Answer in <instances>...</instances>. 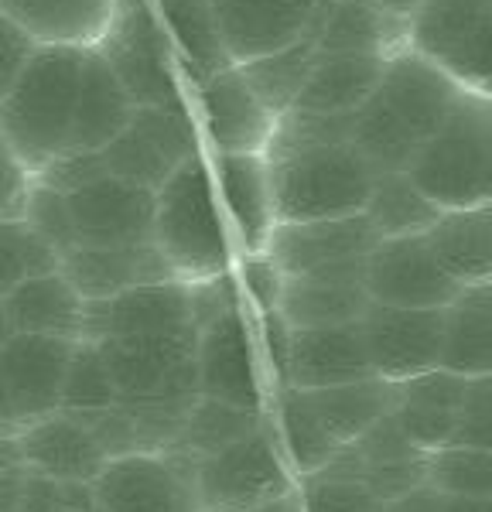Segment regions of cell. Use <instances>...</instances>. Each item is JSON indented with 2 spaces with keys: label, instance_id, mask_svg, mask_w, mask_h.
I'll return each mask as SVG.
<instances>
[{
  "label": "cell",
  "instance_id": "obj_51",
  "mask_svg": "<svg viewBox=\"0 0 492 512\" xmlns=\"http://www.w3.org/2000/svg\"><path fill=\"white\" fill-rule=\"evenodd\" d=\"M380 512H441V495L431 492L428 485H421V489L400 495V499L383 502Z\"/></svg>",
  "mask_w": 492,
  "mask_h": 512
},
{
  "label": "cell",
  "instance_id": "obj_4",
  "mask_svg": "<svg viewBox=\"0 0 492 512\" xmlns=\"http://www.w3.org/2000/svg\"><path fill=\"white\" fill-rule=\"evenodd\" d=\"M82 59L86 48L38 45L11 93L0 99V140L11 147L31 178L65 158L82 82Z\"/></svg>",
  "mask_w": 492,
  "mask_h": 512
},
{
  "label": "cell",
  "instance_id": "obj_37",
  "mask_svg": "<svg viewBox=\"0 0 492 512\" xmlns=\"http://www.w3.org/2000/svg\"><path fill=\"white\" fill-rule=\"evenodd\" d=\"M113 410H117V390L106 376L100 352L93 349V342H79L72 352L69 373H65L59 414L79 420L96 437L113 417Z\"/></svg>",
  "mask_w": 492,
  "mask_h": 512
},
{
  "label": "cell",
  "instance_id": "obj_18",
  "mask_svg": "<svg viewBox=\"0 0 492 512\" xmlns=\"http://www.w3.org/2000/svg\"><path fill=\"white\" fill-rule=\"evenodd\" d=\"M376 246L373 226L363 216L318 219V222H277L267 239V256L281 277H305L318 270L363 263Z\"/></svg>",
  "mask_w": 492,
  "mask_h": 512
},
{
  "label": "cell",
  "instance_id": "obj_29",
  "mask_svg": "<svg viewBox=\"0 0 492 512\" xmlns=\"http://www.w3.org/2000/svg\"><path fill=\"white\" fill-rule=\"evenodd\" d=\"M130 113H134V103H130V96L123 93V86L110 72V65L100 59L96 48H86L76 113H72L69 144H65V158H72V154L103 151V147L127 127Z\"/></svg>",
  "mask_w": 492,
  "mask_h": 512
},
{
  "label": "cell",
  "instance_id": "obj_22",
  "mask_svg": "<svg viewBox=\"0 0 492 512\" xmlns=\"http://www.w3.org/2000/svg\"><path fill=\"white\" fill-rule=\"evenodd\" d=\"M366 260L346 267L318 270L305 277H284L277 311L291 328H322V325H352L366 315Z\"/></svg>",
  "mask_w": 492,
  "mask_h": 512
},
{
  "label": "cell",
  "instance_id": "obj_54",
  "mask_svg": "<svg viewBox=\"0 0 492 512\" xmlns=\"http://www.w3.org/2000/svg\"><path fill=\"white\" fill-rule=\"evenodd\" d=\"M246 512H301V502H298V492H287V495H277V499L264 502V506H253Z\"/></svg>",
  "mask_w": 492,
  "mask_h": 512
},
{
  "label": "cell",
  "instance_id": "obj_41",
  "mask_svg": "<svg viewBox=\"0 0 492 512\" xmlns=\"http://www.w3.org/2000/svg\"><path fill=\"white\" fill-rule=\"evenodd\" d=\"M294 492H298L301 512H380L383 506L366 485L325 472L298 478Z\"/></svg>",
  "mask_w": 492,
  "mask_h": 512
},
{
  "label": "cell",
  "instance_id": "obj_11",
  "mask_svg": "<svg viewBox=\"0 0 492 512\" xmlns=\"http://www.w3.org/2000/svg\"><path fill=\"white\" fill-rule=\"evenodd\" d=\"M458 291L462 287L438 267L424 233L376 239L366 256V294L373 304L431 311L451 304Z\"/></svg>",
  "mask_w": 492,
  "mask_h": 512
},
{
  "label": "cell",
  "instance_id": "obj_33",
  "mask_svg": "<svg viewBox=\"0 0 492 512\" xmlns=\"http://www.w3.org/2000/svg\"><path fill=\"white\" fill-rule=\"evenodd\" d=\"M311 410L322 420L339 448H346L349 441H356L359 434H366L376 420L390 417L393 403V383L380 376H366L356 383L328 386V390H305Z\"/></svg>",
  "mask_w": 492,
  "mask_h": 512
},
{
  "label": "cell",
  "instance_id": "obj_16",
  "mask_svg": "<svg viewBox=\"0 0 492 512\" xmlns=\"http://www.w3.org/2000/svg\"><path fill=\"white\" fill-rule=\"evenodd\" d=\"M76 345L79 342L48 335H11L0 345V379L18 427H28L59 410Z\"/></svg>",
  "mask_w": 492,
  "mask_h": 512
},
{
  "label": "cell",
  "instance_id": "obj_19",
  "mask_svg": "<svg viewBox=\"0 0 492 512\" xmlns=\"http://www.w3.org/2000/svg\"><path fill=\"white\" fill-rule=\"evenodd\" d=\"M212 181L223 198V216L229 226L236 256H253L267 250V239L277 226L274 192L264 154H205Z\"/></svg>",
  "mask_w": 492,
  "mask_h": 512
},
{
  "label": "cell",
  "instance_id": "obj_55",
  "mask_svg": "<svg viewBox=\"0 0 492 512\" xmlns=\"http://www.w3.org/2000/svg\"><path fill=\"white\" fill-rule=\"evenodd\" d=\"M18 424H14V414H11V400H7V390H4V379H0V434H14Z\"/></svg>",
  "mask_w": 492,
  "mask_h": 512
},
{
  "label": "cell",
  "instance_id": "obj_36",
  "mask_svg": "<svg viewBox=\"0 0 492 512\" xmlns=\"http://www.w3.org/2000/svg\"><path fill=\"white\" fill-rule=\"evenodd\" d=\"M315 59H318V45L308 35H301L294 45L277 48V52H270V55H260V59L236 65V69L243 72L246 86L264 103V110L270 117L281 120L294 106V99H298Z\"/></svg>",
  "mask_w": 492,
  "mask_h": 512
},
{
  "label": "cell",
  "instance_id": "obj_31",
  "mask_svg": "<svg viewBox=\"0 0 492 512\" xmlns=\"http://www.w3.org/2000/svg\"><path fill=\"white\" fill-rule=\"evenodd\" d=\"M441 369L492 376V284L462 287L441 311Z\"/></svg>",
  "mask_w": 492,
  "mask_h": 512
},
{
  "label": "cell",
  "instance_id": "obj_7",
  "mask_svg": "<svg viewBox=\"0 0 492 512\" xmlns=\"http://www.w3.org/2000/svg\"><path fill=\"white\" fill-rule=\"evenodd\" d=\"M407 52L465 93L492 96V0H424L407 21Z\"/></svg>",
  "mask_w": 492,
  "mask_h": 512
},
{
  "label": "cell",
  "instance_id": "obj_20",
  "mask_svg": "<svg viewBox=\"0 0 492 512\" xmlns=\"http://www.w3.org/2000/svg\"><path fill=\"white\" fill-rule=\"evenodd\" d=\"M318 0H209L226 59L246 65L294 45L308 31Z\"/></svg>",
  "mask_w": 492,
  "mask_h": 512
},
{
  "label": "cell",
  "instance_id": "obj_17",
  "mask_svg": "<svg viewBox=\"0 0 492 512\" xmlns=\"http://www.w3.org/2000/svg\"><path fill=\"white\" fill-rule=\"evenodd\" d=\"M424 461H428V454L414 448L390 417H383L366 434L335 451V458L318 472L352 478V482L366 485L380 502H393L400 495L421 489Z\"/></svg>",
  "mask_w": 492,
  "mask_h": 512
},
{
  "label": "cell",
  "instance_id": "obj_38",
  "mask_svg": "<svg viewBox=\"0 0 492 512\" xmlns=\"http://www.w3.org/2000/svg\"><path fill=\"white\" fill-rule=\"evenodd\" d=\"M438 216L441 209H434L428 198L410 185L407 175H376L363 209V219L373 226L376 239L421 236Z\"/></svg>",
  "mask_w": 492,
  "mask_h": 512
},
{
  "label": "cell",
  "instance_id": "obj_9",
  "mask_svg": "<svg viewBox=\"0 0 492 512\" xmlns=\"http://www.w3.org/2000/svg\"><path fill=\"white\" fill-rule=\"evenodd\" d=\"M192 492L199 512H246L294 492V475L270 414L253 434L202 458L192 468Z\"/></svg>",
  "mask_w": 492,
  "mask_h": 512
},
{
  "label": "cell",
  "instance_id": "obj_25",
  "mask_svg": "<svg viewBox=\"0 0 492 512\" xmlns=\"http://www.w3.org/2000/svg\"><path fill=\"white\" fill-rule=\"evenodd\" d=\"M305 35L318 52L390 55L407 48V21L380 11L373 0H318Z\"/></svg>",
  "mask_w": 492,
  "mask_h": 512
},
{
  "label": "cell",
  "instance_id": "obj_15",
  "mask_svg": "<svg viewBox=\"0 0 492 512\" xmlns=\"http://www.w3.org/2000/svg\"><path fill=\"white\" fill-rule=\"evenodd\" d=\"M441 311H410L369 304L359 318L363 342L373 376L387 383H404L410 376H421L441 366Z\"/></svg>",
  "mask_w": 492,
  "mask_h": 512
},
{
  "label": "cell",
  "instance_id": "obj_2",
  "mask_svg": "<svg viewBox=\"0 0 492 512\" xmlns=\"http://www.w3.org/2000/svg\"><path fill=\"white\" fill-rule=\"evenodd\" d=\"M462 93L445 72L404 48L387 59L376 93L349 113V144L363 154L373 175H404Z\"/></svg>",
  "mask_w": 492,
  "mask_h": 512
},
{
  "label": "cell",
  "instance_id": "obj_56",
  "mask_svg": "<svg viewBox=\"0 0 492 512\" xmlns=\"http://www.w3.org/2000/svg\"><path fill=\"white\" fill-rule=\"evenodd\" d=\"M14 335V328H11V321H7V315H4V308H0V345L7 342V338Z\"/></svg>",
  "mask_w": 492,
  "mask_h": 512
},
{
  "label": "cell",
  "instance_id": "obj_28",
  "mask_svg": "<svg viewBox=\"0 0 492 512\" xmlns=\"http://www.w3.org/2000/svg\"><path fill=\"white\" fill-rule=\"evenodd\" d=\"M383 69H387L383 55L318 52L291 110L322 113V117H349L376 93Z\"/></svg>",
  "mask_w": 492,
  "mask_h": 512
},
{
  "label": "cell",
  "instance_id": "obj_43",
  "mask_svg": "<svg viewBox=\"0 0 492 512\" xmlns=\"http://www.w3.org/2000/svg\"><path fill=\"white\" fill-rule=\"evenodd\" d=\"M448 444L492 451V376L469 379V390H465V400L458 407V420Z\"/></svg>",
  "mask_w": 492,
  "mask_h": 512
},
{
  "label": "cell",
  "instance_id": "obj_30",
  "mask_svg": "<svg viewBox=\"0 0 492 512\" xmlns=\"http://www.w3.org/2000/svg\"><path fill=\"white\" fill-rule=\"evenodd\" d=\"M0 308L14 335H48L65 342L86 338V301L59 270L24 280L0 301Z\"/></svg>",
  "mask_w": 492,
  "mask_h": 512
},
{
  "label": "cell",
  "instance_id": "obj_42",
  "mask_svg": "<svg viewBox=\"0 0 492 512\" xmlns=\"http://www.w3.org/2000/svg\"><path fill=\"white\" fill-rule=\"evenodd\" d=\"M21 222H28V229L38 239H45L59 260L69 250H76V239H72V222H69V209H65V195L55 192V188L41 185V181H31L28 188V202H24V216Z\"/></svg>",
  "mask_w": 492,
  "mask_h": 512
},
{
  "label": "cell",
  "instance_id": "obj_3",
  "mask_svg": "<svg viewBox=\"0 0 492 512\" xmlns=\"http://www.w3.org/2000/svg\"><path fill=\"white\" fill-rule=\"evenodd\" d=\"M151 246L178 284H195L233 270V239L205 151L188 158L154 192Z\"/></svg>",
  "mask_w": 492,
  "mask_h": 512
},
{
  "label": "cell",
  "instance_id": "obj_12",
  "mask_svg": "<svg viewBox=\"0 0 492 512\" xmlns=\"http://www.w3.org/2000/svg\"><path fill=\"white\" fill-rule=\"evenodd\" d=\"M199 110V137L205 154H264L274 134V117L246 86L236 65L212 72L192 89Z\"/></svg>",
  "mask_w": 492,
  "mask_h": 512
},
{
  "label": "cell",
  "instance_id": "obj_23",
  "mask_svg": "<svg viewBox=\"0 0 492 512\" xmlns=\"http://www.w3.org/2000/svg\"><path fill=\"white\" fill-rule=\"evenodd\" d=\"M18 454L24 475L55 478V482H93L103 472L106 451L79 420L48 414L28 427H18Z\"/></svg>",
  "mask_w": 492,
  "mask_h": 512
},
{
  "label": "cell",
  "instance_id": "obj_53",
  "mask_svg": "<svg viewBox=\"0 0 492 512\" xmlns=\"http://www.w3.org/2000/svg\"><path fill=\"white\" fill-rule=\"evenodd\" d=\"M380 11H387L393 14V18H400V21H410V14L417 11V7L424 4V0H373Z\"/></svg>",
  "mask_w": 492,
  "mask_h": 512
},
{
  "label": "cell",
  "instance_id": "obj_27",
  "mask_svg": "<svg viewBox=\"0 0 492 512\" xmlns=\"http://www.w3.org/2000/svg\"><path fill=\"white\" fill-rule=\"evenodd\" d=\"M117 0H0V14L48 48H96Z\"/></svg>",
  "mask_w": 492,
  "mask_h": 512
},
{
  "label": "cell",
  "instance_id": "obj_13",
  "mask_svg": "<svg viewBox=\"0 0 492 512\" xmlns=\"http://www.w3.org/2000/svg\"><path fill=\"white\" fill-rule=\"evenodd\" d=\"M93 512H199L192 475L164 454H120L89 482Z\"/></svg>",
  "mask_w": 492,
  "mask_h": 512
},
{
  "label": "cell",
  "instance_id": "obj_39",
  "mask_svg": "<svg viewBox=\"0 0 492 512\" xmlns=\"http://www.w3.org/2000/svg\"><path fill=\"white\" fill-rule=\"evenodd\" d=\"M424 485L438 495H492V451L445 444L424 461Z\"/></svg>",
  "mask_w": 492,
  "mask_h": 512
},
{
  "label": "cell",
  "instance_id": "obj_5",
  "mask_svg": "<svg viewBox=\"0 0 492 512\" xmlns=\"http://www.w3.org/2000/svg\"><path fill=\"white\" fill-rule=\"evenodd\" d=\"M404 175L441 212L492 205V96H458Z\"/></svg>",
  "mask_w": 492,
  "mask_h": 512
},
{
  "label": "cell",
  "instance_id": "obj_46",
  "mask_svg": "<svg viewBox=\"0 0 492 512\" xmlns=\"http://www.w3.org/2000/svg\"><path fill=\"white\" fill-rule=\"evenodd\" d=\"M185 287H188V308H192L195 328L209 325V321L223 318L229 311L246 308L243 287L233 270H226V274H219V277H209V280H195V284H185Z\"/></svg>",
  "mask_w": 492,
  "mask_h": 512
},
{
  "label": "cell",
  "instance_id": "obj_40",
  "mask_svg": "<svg viewBox=\"0 0 492 512\" xmlns=\"http://www.w3.org/2000/svg\"><path fill=\"white\" fill-rule=\"evenodd\" d=\"M59 270V253L28 229V222H0V301L18 284Z\"/></svg>",
  "mask_w": 492,
  "mask_h": 512
},
{
  "label": "cell",
  "instance_id": "obj_1",
  "mask_svg": "<svg viewBox=\"0 0 492 512\" xmlns=\"http://www.w3.org/2000/svg\"><path fill=\"white\" fill-rule=\"evenodd\" d=\"M264 158L277 222L363 216L376 175L349 144V117L287 110Z\"/></svg>",
  "mask_w": 492,
  "mask_h": 512
},
{
  "label": "cell",
  "instance_id": "obj_8",
  "mask_svg": "<svg viewBox=\"0 0 492 512\" xmlns=\"http://www.w3.org/2000/svg\"><path fill=\"white\" fill-rule=\"evenodd\" d=\"M195 154H202V137L192 106H134L127 127L93 158L100 175L158 192Z\"/></svg>",
  "mask_w": 492,
  "mask_h": 512
},
{
  "label": "cell",
  "instance_id": "obj_24",
  "mask_svg": "<svg viewBox=\"0 0 492 512\" xmlns=\"http://www.w3.org/2000/svg\"><path fill=\"white\" fill-rule=\"evenodd\" d=\"M465 390H469V379L448 373L441 366L421 376H410L404 383H393L390 420L414 448L431 454L451 441Z\"/></svg>",
  "mask_w": 492,
  "mask_h": 512
},
{
  "label": "cell",
  "instance_id": "obj_34",
  "mask_svg": "<svg viewBox=\"0 0 492 512\" xmlns=\"http://www.w3.org/2000/svg\"><path fill=\"white\" fill-rule=\"evenodd\" d=\"M267 414L274 420L277 441H281L284 461H287V468H291L294 482L305 475H315L318 468H325L328 461L335 458L339 444L328 437L322 420L315 417L305 390H294V386L277 390L270 396Z\"/></svg>",
  "mask_w": 492,
  "mask_h": 512
},
{
  "label": "cell",
  "instance_id": "obj_32",
  "mask_svg": "<svg viewBox=\"0 0 492 512\" xmlns=\"http://www.w3.org/2000/svg\"><path fill=\"white\" fill-rule=\"evenodd\" d=\"M424 239L458 287L492 284V205L441 212Z\"/></svg>",
  "mask_w": 492,
  "mask_h": 512
},
{
  "label": "cell",
  "instance_id": "obj_44",
  "mask_svg": "<svg viewBox=\"0 0 492 512\" xmlns=\"http://www.w3.org/2000/svg\"><path fill=\"white\" fill-rule=\"evenodd\" d=\"M253 328H257L260 366H264L267 390L274 396L287 386V352H291V325L277 308L253 311Z\"/></svg>",
  "mask_w": 492,
  "mask_h": 512
},
{
  "label": "cell",
  "instance_id": "obj_52",
  "mask_svg": "<svg viewBox=\"0 0 492 512\" xmlns=\"http://www.w3.org/2000/svg\"><path fill=\"white\" fill-rule=\"evenodd\" d=\"M441 512H492V495H441Z\"/></svg>",
  "mask_w": 492,
  "mask_h": 512
},
{
  "label": "cell",
  "instance_id": "obj_50",
  "mask_svg": "<svg viewBox=\"0 0 492 512\" xmlns=\"http://www.w3.org/2000/svg\"><path fill=\"white\" fill-rule=\"evenodd\" d=\"M14 434H0V512H18L21 506L24 465L18 454V437Z\"/></svg>",
  "mask_w": 492,
  "mask_h": 512
},
{
  "label": "cell",
  "instance_id": "obj_48",
  "mask_svg": "<svg viewBox=\"0 0 492 512\" xmlns=\"http://www.w3.org/2000/svg\"><path fill=\"white\" fill-rule=\"evenodd\" d=\"M31 181L35 178L24 171V164L11 154V147L0 140V222H14L24 216Z\"/></svg>",
  "mask_w": 492,
  "mask_h": 512
},
{
  "label": "cell",
  "instance_id": "obj_45",
  "mask_svg": "<svg viewBox=\"0 0 492 512\" xmlns=\"http://www.w3.org/2000/svg\"><path fill=\"white\" fill-rule=\"evenodd\" d=\"M18 512H93V489L86 482L24 475Z\"/></svg>",
  "mask_w": 492,
  "mask_h": 512
},
{
  "label": "cell",
  "instance_id": "obj_26",
  "mask_svg": "<svg viewBox=\"0 0 492 512\" xmlns=\"http://www.w3.org/2000/svg\"><path fill=\"white\" fill-rule=\"evenodd\" d=\"M59 274L76 287L82 301H110L130 287L171 280L168 267L151 243L113 246V250H89L76 246L59 260Z\"/></svg>",
  "mask_w": 492,
  "mask_h": 512
},
{
  "label": "cell",
  "instance_id": "obj_35",
  "mask_svg": "<svg viewBox=\"0 0 492 512\" xmlns=\"http://www.w3.org/2000/svg\"><path fill=\"white\" fill-rule=\"evenodd\" d=\"M264 420H267V410H236L216 400H199L182 424V431L171 437L168 448L158 454L171 458L178 468H185V472L192 475V468L199 465L202 458L229 448V444L240 441L246 434H253Z\"/></svg>",
  "mask_w": 492,
  "mask_h": 512
},
{
  "label": "cell",
  "instance_id": "obj_10",
  "mask_svg": "<svg viewBox=\"0 0 492 512\" xmlns=\"http://www.w3.org/2000/svg\"><path fill=\"white\" fill-rule=\"evenodd\" d=\"M195 373L202 400H216L236 410H267L270 390L257 349L253 311H229L199 328Z\"/></svg>",
  "mask_w": 492,
  "mask_h": 512
},
{
  "label": "cell",
  "instance_id": "obj_14",
  "mask_svg": "<svg viewBox=\"0 0 492 512\" xmlns=\"http://www.w3.org/2000/svg\"><path fill=\"white\" fill-rule=\"evenodd\" d=\"M72 239L89 250H113V246L151 243L154 192L117 178H96L65 192Z\"/></svg>",
  "mask_w": 492,
  "mask_h": 512
},
{
  "label": "cell",
  "instance_id": "obj_6",
  "mask_svg": "<svg viewBox=\"0 0 492 512\" xmlns=\"http://www.w3.org/2000/svg\"><path fill=\"white\" fill-rule=\"evenodd\" d=\"M96 52L134 106H188V86L175 48L164 35L151 0H117Z\"/></svg>",
  "mask_w": 492,
  "mask_h": 512
},
{
  "label": "cell",
  "instance_id": "obj_21",
  "mask_svg": "<svg viewBox=\"0 0 492 512\" xmlns=\"http://www.w3.org/2000/svg\"><path fill=\"white\" fill-rule=\"evenodd\" d=\"M373 376L359 321L352 325L291 328L287 352V386L294 390H328Z\"/></svg>",
  "mask_w": 492,
  "mask_h": 512
},
{
  "label": "cell",
  "instance_id": "obj_47",
  "mask_svg": "<svg viewBox=\"0 0 492 512\" xmlns=\"http://www.w3.org/2000/svg\"><path fill=\"white\" fill-rule=\"evenodd\" d=\"M233 274L240 280L246 308L250 311H270L277 308V297H281V270L270 263L267 253H253V256H236Z\"/></svg>",
  "mask_w": 492,
  "mask_h": 512
},
{
  "label": "cell",
  "instance_id": "obj_49",
  "mask_svg": "<svg viewBox=\"0 0 492 512\" xmlns=\"http://www.w3.org/2000/svg\"><path fill=\"white\" fill-rule=\"evenodd\" d=\"M35 41H31L18 24H11L0 14V99L11 93V86L18 82L21 69L28 65L31 52H35Z\"/></svg>",
  "mask_w": 492,
  "mask_h": 512
}]
</instances>
